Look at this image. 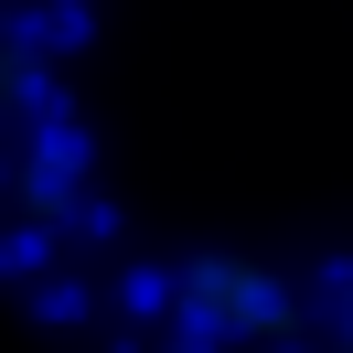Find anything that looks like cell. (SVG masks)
<instances>
[{
	"label": "cell",
	"mask_w": 353,
	"mask_h": 353,
	"mask_svg": "<svg viewBox=\"0 0 353 353\" xmlns=\"http://www.w3.org/2000/svg\"><path fill=\"white\" fill-rule=\"evenodd\" d=\"M172 321L203 332V343H300L310 332V300L257 257H193L172 279Z\"/></svg>",
	"instance_id": "cell-1"
}]
</instances>
